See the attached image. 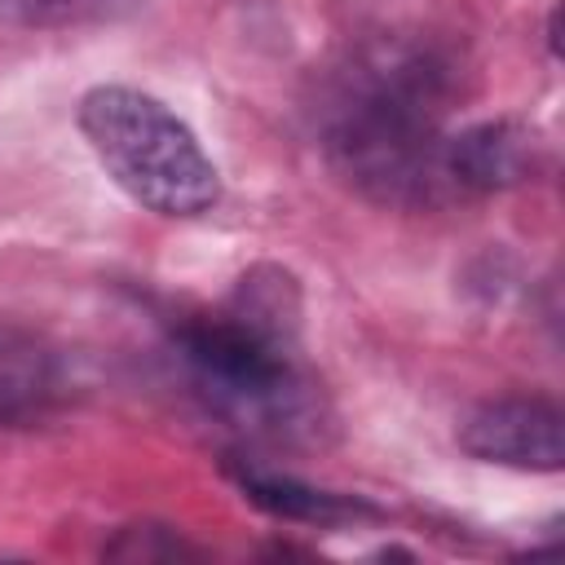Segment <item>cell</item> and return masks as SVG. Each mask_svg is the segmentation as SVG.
<instances>
[{"label": "cell", "instance_id": "cell-1", "mask_svg": "<svg viewBox=\"0 0 565 565\" xmlns=\"http://www.w3.org/2000/svg\"><path fill=\"white\" fill-rule=\"evenodd\" d=\"M459 97V62L415 35L358 44L322 84L318 132L327 163L380 207L455 203L441 119Z\"/></svg>", "mask_w": 565, "mask_h": 565}, {"label": "cell", "instance_id": "cell-2", "mask_svg": "<svg viewBox=\"0 0 565 565\" xmlns=\"http://www.w3.org/2000/svg\"><path fill=\"white\" fill-rule=\"evenodd\" d=\"M300 287L282 265L247 269L230 300L177 327V353L194 388L230 424L269 441H313L327 402L296 362Z\"/></svg>", "mask_w": 565, "mask_h": 565}, {"label": "cell", "instance_id": "cell-3", "mask_svg": "<svg viewBox=\"0 0 565 565\" xmlns=\"http://www.w3.org/2000/svg\"><path fill=\"white\" fill-rule=\"evenodd\" d=\"M79 132L110 181L159 216H203L221 199V172L159 97L128 84H97L79 102Z\"/></svg>", "mask_w": 565, "mask_h": 565}, {"label": "cell", "instance_id": "cell-4", "mask_svg": "<svg viewBox=\"0 0 565 565\" xmlns=\"http://www.w3.org/2000/svg\"><path fill=\"white\" fill-rule=\"evenodd\" d=\"M459 446L486 463H503L521 472H561L565 415L552 397H539V393L490 397L463 415Z\"/></svg>", "mask_w": 565, "mask_h": 565}, {"label": "cell", "instance_id": "cell-5", "mask_svg": "<svg viewBox=\"0 0 565 565\" xmlns=\"http://www.w3.org/2000/svg\"><path fill=\"white\" fill-rule=\"evenodd\" d=\"M539 137L516 119H486L446 137V177L455 199L512 190L539 172Z\"/></svg>", "mask_w": 565, "mask_h": 565}, {"label": "cell", "instance_id": "cell-6", "mask_svg": "<svg viewBox=\"0 0 565 565\" xmlns=\"http://www.w3.org/2000/svg\"><path fill=\"white\" fill-rule=\"evenodd\" d=\"M230 477L238 481V490L265 508L269 516H282V521H305V525H349V521H366L375 516V508L358 494H335V490H318L300 477H287V472H274V468H260V463H247V459H234L230 463Z\"/></svg>", "mask_w": 565, "mask_h": 565}, {"label": "cell", "instance_id": "cell-7", "mask_svg": "<svg viewBox=\"0 0 565 565\" xmlns=\"http://www.w3.org/2000/svg\"><path fill=\"white\" fill-rule=\"evenodd\" d=\"M62 393L57 358L26 331L0 327V424H31L49 415Z\"/></svg>", "mask_w": 565, "mask_h": 565}, {"label": "cell", "instance_id": "cell-8", "mask_svg": "<svg viewBox=\"0 0 565 565\" xmlns=\"http://www.w3.org/2000/svg\"><path fill=\"white\" fill-rule=\"evenodd\" d=\"M132 0H0V26L18 31H62L115 18Z\"/></svg>", "mask_w": 565, "mask_h": 565}, {"label": "cell", "instance_id": "cell-9", "mask_svg": "<svg viewBox=\"0 0 565 565\" xmlns=\"http://www.w3.org/2000/svg\"><path fill=\"white\" fill-rule=\"evenodd\" d=\"M106 556L119 561H177V556H194L190 543H181L177 530L168 525H124L115 543H106Z\"/></svg>", "mask_w": 565, "mask_h": 565}]
</instances>
